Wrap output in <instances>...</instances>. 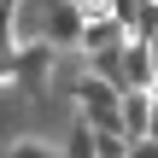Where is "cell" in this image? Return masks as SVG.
I'll list each match as a JSON object with an SVG mask.
<instances>
[{
  "label": "cell",
  "instance_id": "obj_10",
  "mask_svg": "<svg viewBox=\"0 0 158 158\" xmlns=\"http://www.w3.org/2000/svg\"><path fill=\"white\" fill-rule=\"evenodd\" d=\"M152 35H158V0H147L141 18H135V35H129V41H152Z\"/></svg>",
  "mask_w": 158,
  "mask_h": 158
},
{
  "label": "cell",
  "instance_id": "obj_6",
  "mask_svg": "<svg viewBox=\"0 0 158 158\" xmlns=\"http://www.w3.org/2000/svg\"><path fill=\"white\" fill-rule=\"evenodd\" d=\"M111 47H129V29H123L117 18H88L82 53H111Z\"/></svg>",
  "mask_w": 158,
  "mask_h": 158
},
{
  "label": "cell",
  "instance_id": "obj_1",
  "mask_svg": "<svg viewBox=\"0 0 158 158\" xmlns=\"http://www.w3.org/2000/svg\"><path fill=\"white\" fill-rule=\"evenodd\" d=\"M53 53H59V47L41 41V35L23 41V47H6V53H0V82H6V94H23V88L41 94L47 76H53Z\"/></svg>",
  "mask_w": 158,
  "mask_h": 158
},
{
  "label": "cell",
  "instance_id": "obj_11",
  "mask_svg": "<svg viewBox=\"0 0 158 158\" xmlns=\"http://www.w3.org/2000/svg\"><path fill=\"white\" fill-rule=\"evenodd\" d=\"M129 158H158V141H152V135H147V141H135V152H129Z\"/></svg>",
  "mask_w": 158,
  "mask_h": 158
},
{
  "label": "cell",
  "instance_id": "obj_7",
  "mask_svg": "<svg viewBox=\"0 0 158 158\" xmlns=\"http://www.w3.org/2000/svg\"><path fill=\"white\" fill-rule=\"evenodd\" d=\"M59 152H64V158H100V129L76 117V129H70V141H64Z\"/></svg>",
  "mask_w": 158,
  "mask_h": 158
},
{
  "label": "cell",
  "instance_id": "obj_3",
  "mask_svg": "<svg viewBox=\"0 0 158 158\" xmlns=\"http://www.w3.org/2000/svg\"><path fill=\"white\" fill-rule=\"evenodd\" d=\"M123 94L129 88H117V82H106V76H94V70H82L76 82H70V100H76V117H106V111H123Z\"/></svg>",
  "mask_w": 158,
  "mask_h": 158
},
{
  "label": "cell",
  "instance_id": "obj_9",
  "mask_svg": "<svg viewBox=\"0 0 158 158\" xmlns=\"http://www.w3.org/2000/svg\"><path fill=\"white\" fill-rule=\"evenodd\" d=\"M6 158H64V152L47 147V141H35V135H18V141L6 147Z\"/></svg>",
  "mask_w": 158,
  "mask_h": 158
},
{
  "label": "cell",
  "instance_id": "obj_4",
  "mask_svg": "<svg viewBox=\"0 0 158 158\" xmlns=\"http://www.w3.org/2000/svg\"><path fill=\"white\" fill-rule=\"evenodd\" d=\"M123 76H129V88H152L158 94V59L147 41H129L123 47Z\"/></svg>",
  "mask_w": 158,
  "mask_h": 158
},
{
  "label": "cell",
  "instance_id": "obj_12",
  "mask_svg": "<svg viewBox=\"0 0 158 158\" xmlns=\"http://www.w3.org/2000/svg\"><path fill=\"white\" fill-rule=\"evenodd\" d=\"M152 141H158V94H152Z\"/></svg>",
  "mask_w": 158,
  "mask_h": 158
},
{
  "label": "cell",
  "instance_id": "obj_5",
  "mask_svg": "<svg viewBox=\"0 0 158 158\" xmlns=\"http://www.w3.org/2000/svg\"><path fill=\"white\" fill-rule=\"evenodd\" d=\"M123 123H129V141L152 135V88H129L123 94Z\"/></svg>",
  "mask_w": 158,
  "mask_h": 158
},
{
  "label": "cell",
  "instance_id": "obj_2",
  "mask_svg": "<svg viewBox=\"0 0 158 158\" xmlns=\"http://www.w3.org/2000/svg\"><path fill=\"white\" fill-rule=\"evenodd\" d=\"M82 35H88V6H82V0H47V12H41V41H53L59 53H64V47L82 53Z\"/></svg>",
  "mask_w": 158,
  "mask_h": 158
},
{
  "label": "cell",
  "instance_id": "obj_8",
  "mask_svg": "<svg viewBox=\"0 0 158 158\" xmlns=\"http://www.w3.org/2000/svg\"><path fill=\"white\" fill-rule=\"evenodd\" d=\"M88 70L106 76V82H117V88H129V76H123V47H111V53H88Z\"/></svg>",
  "mask_w": 158,
  "mask_h": 158
}]
</instances>
